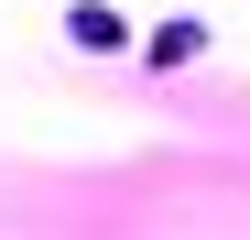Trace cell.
Returning a JSON list of instances; mask_svg holds the SVG:
<instances>
[{
	"mask_svg": "<svg viewBox=\"0 0 250 240\" xmlns=\"http://www.w3.org/2000/svg\"><path fill=\"white\" fill-rule=\"evenodd\" d=\"M65 33H76V44H120V11H98V0H87V11H65Z\"/></svg>",
	"mask_w": 250,
	"mask_h": 240,
	"instance_id": "cell-1",
	"label": "cell"
}]
</instances>
